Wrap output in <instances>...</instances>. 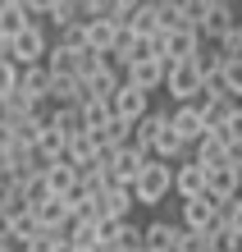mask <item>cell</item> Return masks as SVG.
I'll return each instance as SVG.
<instances>
[{
    "label": "cell",
    "instance_id": "obj_1",
    "mask_svg": "<svg viewBox=\"0 0 242 252\" xmlns=\"http://www.w3.org/2000/svg\"><path fill=\"white\" fill-rule=\"evenodd\" d=\"M169 174H174V165H160V160H146L142 165V174L133 179V206H164L169 202Z\"/></svg>",
    "mask_w": 242,
    "mask_h": 252
},
{
    "label": "cell",
    "instance_id": "obj_2",
    "mask_svg": "<svg viewBox=\"0 0 242 252\" xmlns=\"http://www.w3.org/2000/svg\"><path fill=\"white\" fill-rule=\"evenodd\" d=\"M46 46H51V37H46V23H32V28H23L19 37H9L5 41V60L14 69H32L46 60Z\"/></svg>",
    "mask_w": 242,
    "mask_h": 252
},
{
    "label": "cell",
    "instance_id": "obj_3",
    "mask_svg": "<svg viewBox=\"0 0 242 252\" xmlns=\"http://www.w3.org/2000/svg\"><path fill=\"white\" fill-rule=\"evenodd\" d=\"M160 92L174 101V106H196V96H201V78H196L192 64H164V83Z\"/></svg>",
    "mask_w": 242,
    "mask_h": 252
},
{
    "label": "cell",
    "instance_id": "obj_4",
    "mask_svg": "<svg viewBox=\"0 0 242 252\" xmlns=\"http://www.w3.org/2000/svg\"><path fill=\"white\" fill-rule=\"evenodd\" d=\"M174 225L188 229V234H215L219 229V211H215V202H210V197L178 202V220H174Z\"/></svg>",
    "mask_w": 242,
    "mask_h": 252
},
{
    "label": "cell",
    "instance_id": "obj_5",
    "mask_svg": "<svg viewBox=\"0 0 242 252\" xmlns=\"http://www.w3.org/2000/svg\"><path fill=\"white\" fill-rule=\"evenodd\" d=\"M105 106H110V120H119V124H137L142 115L151 110V96H142L137 87H128V83H119L114 96L105 101Z\"/></svg>",
    "mask_w": 242,
    "mask_h": 252
},
{
    "label": "cell",
    "instance_id": "obj_6",
    "mask_svg": "<svg viewBox=\"0 0 242 252\" xmlns=\"http://www.w3.org/2000/svg\"><path fill=\"white\" fill-rule=\"evenodd\" d=\"M169 192H174L178 202H196V197H206V170H201V165H192V160L174 165V174H169Z\"/></svg>",
    "mask_w": 242,
    "mask_h": 252
},
{
    "label": "cell",
    "instance_id": "obj_7",
    "mask_svg": "<svg viewBox=\"0 0 242 252\" xmlns=\"http://www.w3.org/2000/svg\"><path fill=\"white\" fill-rule=\"evenodd\" d=\"M164 128H169L183 147H192V142L206 133V124H201V115H196V106H174V110H164Z\"/></svg>",
    "mask_w": 242,
    "mask_h": 252
},
{
    "label": "cell",
    "instance_id": "obj_8",
    "mask_svg": "<svg viewBox=\"0 0 242 252\" xmlns=\"http://www.w3.org/2000/svg\"><path fill=\"white\" fill-rule=\"evenodd\" d=\"M238 160H224V165H215V170H206V197L210 202H229V197H238Z\"/></svg>",
    "mask_w": 242,
    "mask_h": 252
},
{
    "label": "cell",
    "instance_id": "obj_9",
    "mask_svg": "<svg viewBox=\"0 0 242 252\" xmlns=\"http://www.w3.org/2000/svg\"><path fill=\"white\" fill-rule=\"evenodd\" d=\"M119 78H124L128 87H137L142 96H151V92H160V83H164V64L160 60H142V64H128Z\"/></svg>",
    "mask_w": 242,
    "mask_h": 252
},
{
    "label": "cell",
    "instance_id": "obj_10",
    "mask_svg": "<svg viewBox=\"0 0 242 252\" xmlns=\"http://www.w3.org/2000/svg\"><path fill=\"white\" fill-rule=\"evenodd\" d=\"M178 234L183 229L174 220H151V225H142V252H174Z\"/></svg>",
    "mask_w": 242,
    "mask_h": 252
},
{
    "label": "cell",
    "instance_id": "obj_11",
    "mask_svg": "<svg viewBox=\"0 0 242 252\" xmlns=\"http://www.w3.org/2000/svg\"><path fill=\"white\" fill-rule=\"evenodd\" d=\"M46 83H51L46 64H32V69H19V83H14V92H19L27 106H41V101H46Z\"/></svg>",
    "mask_w": 242,
    "mask_h": 252
},
{
    "label": "cell",
    "instance_id": "obj_12",
    "mask_svg": "<svg viewBox=\"0 0 242 252\" xmlns=\"http://www.w3.org/2000/svg\"><path fill=\"white\" fill-rule=\"evenodd\" d=\"M37 19L27 14V0H0V37H19L23 28H32Z\"/></svg>",
    "mask_w": 242,
    "mask_h": 252
},
{
    "label": "cell",
    "instance_id": "obj_13",
    "mask_svg": "<svg viewBox=\"0 0 242 252\" xmlns=\"http://www.w3.org/2000/svg\"><path fill=\"white\" fill-rule=\"evenodd\" d=\"M238 19H233V9L229 5H219V0H206V19H201V28H196V37L201 41H215L219 32H229Z\"/></svg>",
    "mask_w": 242,
    "mask_h": 252
},
{
    "label": "cell",
    "instance_id": "obj_14",
    "mask_svg": "<svg viewBox=\"0 0 242 252\" xmlns=\"http://www.w3.org/2000/svg\"><path fill=\"white\" fill-rule=\"evenodd\" d=\"M41 184H46L51 197H69V192L78 188V174H73V165H64V160H51V165H41Z\"/></svg>",
    "mask_w": 242,
    "mask_h": 252
},
{
    "label": "cell",
    "instance_id": "obj_15",
    "mask_svg": "<svg viewBox=\"0 0 242 252\" xmlns=\"http://www.w3.org/2000/svg\"><path fill=\"white\" fill-rule=\"evenodd\" d=\"M188 160H192V165H201V170H215V165H224L229 156H224V147H219L215 133H201V138L188 147Z\"/></svg>",
    "mask_w": 242,
    "mask_h": 252
},
{
    "label": "cell",
    "instance_id": "obj_16",
    "mask_svg": "<svg viewBox=\"0 0 242 252\" xmlns=\"http://www.w3.org/2000/svg\"><path fill=\"white\" fill-rule=\"evenodd\" d=\"M133 216V192L128 188H110L101 192V220H114V225H124Z\"/></svg>",
    "mask_w": 242,
    "mask_h": 252
},
{
    "label": "cell",
    "instance_id": "obj_17",
    "mask_svg": "<svg viewBox=\"0 0 242 252\" xmlns=\"http://www.w3.org/2000/svg\"><path fill=\"white\" fill-rule=\"evenodd\" d=\"M92 160H96V142L87 138V133H78V138L64 142V165H73V174L92 170Z\"/></svg>",
    "mask_w": 242,
    "mask_h": 252
},
{
    "label": "cell",
    "instance_id": "obj_18",
    "mask_svg": "<svg viewBox=\"0 0 242 252\" xmlns=\"http://www.w3.org/2000/svg\"><path fill=\"white\" fill-rule=\"evenodd\" d=\"M41 23H51L55 32L78 23V0H41Z\"/></svg>",
    "mask_w": 242,
    "mask_h": 252
},
{
    "label": "cell",
    "instance_id": "obj_19",
    "mask_svg": "<svg viewBox=\"0 0 242 252\" xmlns=\"http://www.w3.org/2000/svg\"><path fill=\"white\" fill-rule=\"evenodd\" d=\"M128 32H133V37H156V32H160L156 5H142V0H137V9H133V19H128Z\"/></svg>",
    "mask_w": 242,
    "mask_h": 252
},
{
    "label": "cell",
    "instance_id": "obj_20",
    "mask_svg": "<svg viewBox=\"0 0 242 252\" xmlns=\"http://www.w3.org/2000/svg\"><path fill=\"white\" fill-rule=\"evenodd\" d=\"M219 64H224V60H219V51L210 46V41H201V51L192 55V69H196V78H201V83H206V78H215V73H219Z\"/></svg>",
    "mask_w": 242,
    "mask_h": 252
},
{
    "label": "cell",
    "instance_id": "obj_21",
    "mask_svg": "<svg viewBox=\"0 0 242 252\" xmlns=\"http://www.w3.org/2000/svg\"><path fill=\"white\" fill-rule=\"evenodd\" d=\"M210 46H215V51H219V60H242V28L233 23V28H229V32H219L215 41H210Z\"/></svg>",
    "mask_w": 242,
    "mask_h": 252
},
{
    "label": "cell",
    "instance_id": "obj_22",
    "mask_svg": "<svg viewBox=\"0 0 242 252\" xmlns=\"http://www.w3.org/2000/svg\"><path fill=\"white\" fill-rule=\"evenodd\" d=\"M219 83H224V92L238 96L242 92V60H224L219 64Z\"/></svg>",
    "mask_w": 242,
    "mask_h": 252
},
{
    "label": "cell",
    "instance_id": "obj_23",
    "mask_svg": "<svg viewBox=\"0 0 242 252\" xmlns=\"http://www.w3.org/2000/svg\"><path fill=\"white\" fill-rule=\"evenodd\" d=\"M14 83H19V69H14L9 60H0V101L14 96Z\"/></svg>",
    "mask_w": 242,
    "mask_h": 252
},
{
    "label": "cell",
    "instance_id": "obj_24",
    "mask_svg": "<svg viewBox=\"0 0 242 252\" xmlns=\"http://www.w3.org/2000/svg\"><path fill=\"white\" fill-rule=\"evenodd\" d=\"M9 239V211H0V243Z\"/></svg>",
    "mask_w": 242,
    "mask_h": 252
},
{
    "label": "cell",
    "instance_id": "obj_25",
    "mask_svg": "<svg viewBox=\"0 0 242 252\" xmlns=\"http://www.w3.org/2000/svg\"><path fill=\"white\" fill-rule=\"evenodd\" d=\"M0 179H5V156H0Z\"/></svg>",
    "mask_w": 242,
    "mask_h": 252
},
{
    "label": "cell",
    "instance_id": "obj_26",
    "mask_svg": "<svg viewBox=\"0 0 242 252\" xmlns=\"http://www.w3.org/2000/svg\"><path fill=\"white\" fill-rule=\"evenodd\" d=\"M0 252H14V248H9V243H0Z\"/></svg>",
    "mask_w": 242,
    "mask_h": 252
}]
</instances>
